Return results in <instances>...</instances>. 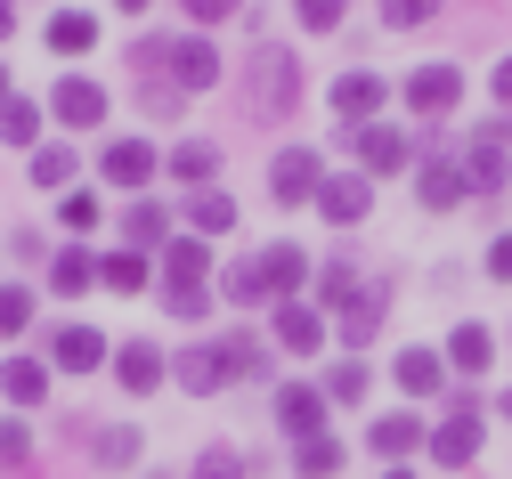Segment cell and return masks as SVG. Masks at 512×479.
I'll return each mask as SVG.
<instances>
[{
    "mask_svg": "<svg viewBox=\"0 0 512 479\" xmlns=\"http://www.w3.org/2000/svg\"><path fill=\"white\" fill-rule=\"evenodd\" d=\"M179 220H187V236H228V228H236V203L212 195V187H196V195L179 203Z\"/></svg>",
    "mask_w": 512,
    "mask_h": 479,
    "instance_id": "obj_24",
    "label": "cell"
},
{
    "mask_svg": "<svg viewBox=\"0 0 512 479\" xmlns=\"http://www.w3.org/2000/svg\"><path fill=\"white\" fill-rule=\"evenodd\" d=\"M220 341H228V366H236V382L269 374V350H261V333H244V325H236V333H220Z\"/></svg>",
    "mask_w": 512,
    "mask_h": 479,
    "instance_id": "obj_38",
    "label": "cell"
},
{
    "mask_svg": "<svg viewBox=\"0 0 512 479\" xmlns=\"http://www.w3.org/2000/svg\"><path fill=\"white\" fill-rule=\"evenodd\" d=\"M269 415H277V431L301 447V439H317V431H326V415H334V406H326V390H317V382H285Z\"/></svg>",
    "mask_w": 512,
    "mask_h": 479,
    "instance_id": "obj_5",
    "label": "cell"
},
{
    "mask_svg": "<svg viewBox=\"0 0 512 479\" xmlns=\"http://www.w3.org/2000/svg\"><path fill=\"white\" fill-rule=\"evenodd\" d=\"M57 228H98V195H57Z\"/></svg>",
    "mask_w": 512,
    "mask_h": 479,
    "instance_id": "obj_42",
    "label": "cell"
},
{
    "mask_svg": "<svg viewBox=\"0 0 512 479\" xmlns=\"http://www.w3.org/2000/svg\"><path fill=\"white\" fill-rule=\"evenodd\" d=\"M9 98H17V90H9V65H0V106H9Z\"/></svg>",
    "mask_w": 512,
    "mask_h": 479,
    "instance_id": "obj_50",
    "label": "cell"
},
{
    "mask_svg": "<svg viewBox=\"0 0 512 479\" xmlns=\"http://www.w3.org/2000/svg\"><path fill=\"white\" fill-rule=\"evenodd\" d=\"M187 9V25H220V17H236V0H179Z\"/></svg>",
    "mask_w": 512,
    "mask_h": 479,
    "instance_id": "obj_45",
    "label": "cell"
},
{
    "mask_svg": "<svg viewBox=\"0 0 512 479\" xmlns=\"http://www.w3.org/2000/svg\"><path fill=\"white\" fill-rule=\"evenodd\" d=\"M212 171H220V147H212V139H179V147H171V179H187V187H204Z\"/></svg>",
    "mask_w": 512,
    "mask_h": 479,
    "instance_id": "obj_31",
    "label": "cell"
},
{
    "mask_svg": "<svg viewBox=\"0 0 512 479\" xmlns=\"http://www.w3.org/2000/svg\"><path fill=\"white\" fill-rule=\"evenodd\" d=\"M391 382H399L407 398H439V390H447V358H439V350H399V358H391Z\"/></svg>",
    "mask_w": 512,
    "mask_h": 479,
    "instance_id": "obj_19",
    "label": "cell"
},
{
    "mask_svg": "<svg viewBox=\"0 0 512 479\" xmlns=\"http://www.w3.org/2000/svg\"><path fill=\"white\" fill-rule=\"evenodd\" d=\"M49 49H57V57L98 49V17H90V9H57V17H49Z\"/></svg>",
    "mask_w": 512,
    "mask_h": 479,
    "instance_id": "obj_28",
    "label": "cell"
},
{
    "mask_svg": "<svg viewBox=\"0 0 512 479\" xmlns=\"http://www.w3.org/2000/svg\"><path fill=\"white\" fill-rule=\"evenodd\" d=\"M98 171H106V179H114V187H122V195H139V187H147V179H155V171H163V155H155V147H147V139H114V147H106V163H98Z\"/></svg>",
    "mask_w": 512,
    "mask_h": 479,
    "instance_id": "obj_16",
    "label": "cell"
},
{
    "mask_svg": "<svg viewBox=\"0 0 512 479\" xmlns=\"http://www.w3.org/2000/svg\"><path fill=\"white\" fill-rule=\"evenodd\" d=\"M122 236H131V252H163V244H171V212L139 195L131 212H122Z\"/></svg>",
    "mask_w": 512,
    "mask_h": 479,
    "instance_id": "obj_26",
    "label": "cell"
},
{
    "mask_svg": "<svg viewBox=\"0 0 512 479\" xmlns=\"http://www.w3.org/2000/svg\"><path fill=\"white\" fill-rule=\"evenodd\" d=\"M317 187H326V163H317L309 147H285L269 163V203H317Z\"/></svg>",
    "mask_w": 512,
    "mask_h": 479,
    "instance_id": "obj_9",
    "label": "cell"
},
{
    "mask_svg": "<svg viewBox=\"0 0 512 479\" xmlns=\"http://www.w3.org/2000/svg\"><path fill=\"white\" fill-rule=\"evenodd\" d=\"M301 98V65H293V49H269L261 41V57H252V106L261 114H285Z\"/></svg>",
    "mask_w": 512,
    "mask_h": 479,
    "instance_id": "obj_4",
    "label": "cell"
},
{
    "mask_svg": "<svg viewBox=\"0 0 512 479\" xmlns=\"http://www.w3.org/2000/svg\"><path fill=\"white\" fill-rule=\"evenodd\" d=\"M0 147H41V106H33V98H9V106H0Z\"/></svg>",
    "mask_w": 512,
    "mask_h": 479,
    "instance_id": "obj_34",
    "label": "cell"
},
{
    "mask_svg": "<svg viewBox=\"0 0 512 479\" xmlns=\"http://www.w3.org/2000/svg\"><path fill=\"white\" fill-rule=\"evenodd\" d=\"M171 382H179L187 398H220V390L236 382V366H228V341H187V350L171 358Z\"/></svg>",
    "mask_w": 512,
    "mask_h": 479,
    "instance_id": "obj_3",
    "label": "cell"
},
{
    "mask_svg": "<svg viewBox=\"0 0 512 479\" xmlns=\"http://www.w3.org/2000/svg\"><path fill=\"white\" fill-rule=\"evenodd\" d=\"M480 390H447V415H439V431H431V463H447V471H464L472 455H480Z\"/></svg>",
    "mask_w": 512,
    "mask_h": 479,
    "instance_id": "obj_1",
    "label": "cell"
},
{
    "mask_svg": "<svg viewBox=\"0 0 512 479\" xmlns=\"http://www.w3.org/2000/svg\"><path fill=\"white\" fill-rule=\"evenodd\" d=\"M228 301H244V309H261V301H269V260H261V252L228 268Z\"/></svg>",
    "mask_w": 512,
    "mask_h": 479,
    "instance_id": "obj_35",
    "label": "cell"
},
{
    "mask_svg": "<svg viewBox=\"0 0 512 479\" xmlns=\"http://www.w3.org/2000/svg\"><path fill=\"white\" fill-rule=\"evenodd\" d=\"M317 212H326L334 228H358V220L374 212V179H366V171H334L326 187H317Z\"/></svg>",
    "mask_w": 512,
    "mask_h": 479,
    "instance_id": "obj_12",
    "label": "cell"
},
{
    "mask_svg": "<svg viewBox=\"0 0 512 479\" xmlns=\"http://www.w3.org/2000/svg\"><path fill=\"white\" fill-rule=\"evenodd\" d=\"M366 447H374V455H391V471H399V455H415V447H431V431H423L415 415H374V431H366Z\"/></svg>",
    "mask_w": 512,
    "mask_h": 479,
    "instance_id": "obj_22",
    "label": "cell"
},
{
    "mask_svg": "<svg viewBox=\"0 0 512 479\" xmlns=\"http://www.w3.org/2000/svg\"><path fill=\"white\" fill-rule=\"evenodd\" d=\"M90 285H98V252H82V244H66V252L49 260V293H66V301H82Z\"/></svg>",
    "mask_w": 512,
    "mask_h": 479,
    "instance_id": "obj_25",
    "label": "cell"
},
{
    "mask_svg": "<svg viewBox=\"0 0 512 479\" xmlns=\"http://www.w3.org/2000/svg\"><path fill=\"white\" fill-rule=\"evenodd\" d=\"M163 374H171V358L155 350V341H122V350H114V382L122 390L147 398V390H163Z\"/></svg>",
    "mask_w": 512,
    "mask_h": 479,
    "instance_id": "obj_17",
    "label": "cell"
},
{
    "mask_svg": "<svg viewBox=\"0 0 512 479\" xmlns=\"http://www.w3.org/2000/svg\"><path fill=\"white\" fill-rule=\"evenodd\" d=\"M163 74L179 82V90H212L228 65H220V49L204 41V33H187V41H171V57H163Z\"/></svg>",
    "mask_w": 512,
    "mask_h": 479,
    "instance_id": "obj_13",
    "label": "cell"
},
{
    "mask_svg": "<svg viewBox=\"0 0 512 479\" xmlns=\"http://www.w3.org/2000/svg\"><path fill=\"white\" fill-rule=\"evenodd\" d=\"M431 17H439V0H382V25H391V33H415Z\"/></svg>",
    "mask_w": 512,
    "mask_h": 479,
    "instance_id": "obj_40",
    "label": "cell"
},
{
    "mask_svg": "<svg viewBox=\"0 0 512 479\" xmlns=\"http://www.w3.org/2000/svg\"><path fill=\"white\" fill-rule=\"evenodd\" d=\"M139 455H147L139 431H122V423H114V431H90V463H98V471H131Z\"/></svg>",
    "mask_w": 512,
    "mask_h": 479,
    "instance_id": "obj_29",
    "label": "cell"
},
{
    "mask_svg": "<svg viewBox=\"0 0 512 479\" xmlns=\"http://www.w3.org/2000/svg\"><path fill=\"white\" fill-rule=\"evenodd\" d=\"M415 195H423V212H456V203H472L464 155H431V163L415 171Z\"/></svg>",
    "mask_w": 512,
    "mask_h": 479,
    "instance_id": "obj_10",
    "label": "cell"
},
{
    "mask_svg": "<svg viewBox=\"0 0 512 479\" xmlns=\"http://www.w3.org/2000/svg\"><path fill=\"white\" fill-rule=\"evenodd\" d=\"M496 106H504V114H512V57H504V65H496Z\"/></svg>",
    "mask_w": 512,
    "mask_h": 479,
    "instance_id": "obj_47",
    "label": "cell"
},
{
    "mask_svg": "<svg viewBox=\"0 0 512 479\" xmlns=\"http://www.w3.org/2000/svg\"><path fill=\"white\" fill-rule=\"evenodd\" d=\"M261 260H269V301H293V285L309 277V268H301L309 252H301V244H269Z\"/></svg>",
    "mask_w": 512,
    "mask_h": 479,
    "instance_id": "obj_33",
    "label": "cell"
},
{
    "mask_svg": "<svg viewBox=\"0 0 512 479\" xmlns=\"http://www.w3.org/2000/svg\"><path fill=\"white\" fill-rule=\"evenodd\" d=\"M98 285H106V293H147V285H155V260L131 252V244H122V252H98Z\"/></svg>",
    "mask_w": 512,
    "mask_h": 479,
    "instance_id": "obj_21",
    "label": "cell"
},
{
    "mask_svg": "<svg viewBox=\"0 0 512 479\" xmlns=\"http://www.w3.org/2000/svg\"><path fill=\"white\" fill-rule=\"evenodd\" d=\"M342 463H350V455H342V439H326V431L293 447V471H301V479H334Z\"/></svg>",
    "mask_w": 512,
    "mask_h": 479,
    "instance_id": "obj_32",
    "label": "cell"
},
{
    "mask_svg": "<svg viewBox=\"0 0 512 479\" xmlns=\"http://www.w3.org/2000/svg\"><path fill=\"white\" fill-rule=\"evenodd\" d=\"M277 350L317 358V350H326V317H317V309H301V301H277Z\"/></svg>",
    "mask_w": 512,
    "mask_h": 479,
    "instance_id": "obj_18",
    "label": "cell"
},
{
    "mask_svg": "<svg viewBox=\"0 0 512 479\" xmlns=\"http://www.w3.org/2000/svg\"><path fill=\"white\" fill-rule=\"evenodd\" d=\"M114 9H122V17H147V9H155V0H114Z\"/></svg>",
    "mask_w": 512,
    "mask_h": 479,
    "instance_id": "obj_49",
    "label": "cell"
},
{
    "mask_svg": "<svg viewBox=\"0 0 512 479\" xmlns=\"http://www.w3.org/2000/svg\"><path fill=\"white\" fill-rule=\"evenodd\" d=\"M25 325H33V293L25 285H0V341H17Z\"/></svg>",
    "mask_w": 512,
    "mask_h": 479,
    "instance_id": "obj_39",
    "label": "cell"
},
{
    "mask_svg": "<svg viewBox=\"0 0 512 479\" xmlns=\"http://www.w3.org/2000/svg\"><path fill=\"white\" fill-rule=\"evenodd\" d=\"M342 147H358L366 179H399V171H415V139H407V130H391V122H366V130H342Z\"/></svg>",
    "mask_w": 512,
    "mask_h": 479,
    "instance_id": "obj_2",
    "label": "cell"
},
{
    "mask_svg": "<svg viewBox=\"0 0 512 479\" xmlns=\"http://www.w3.org/2000/svg\"><path fill=\"white\" fill-rule=\"evenodd\" d=\"M366 382H374V374H366V358H342L317 390H326V406H358V398H366Z\"/></svg>",
    "mask_w": 512,
    "mask_h": 479,
    "instance_id": "obj_36",
    "label": "cell"
},
{
    "mask_svg": "<svg viewBox=\"0 0 512 479\" xmlns=\"http://www.w3.org/2000/svg\"><path fill=\"white\" fill-rule=\"evenodd\" d=\"M439 358H447V366H456V374H488V366H496V333L464 317L456 333H447V350H439Z\"/></svg>",
    "mask_w": 512,
    "mask_h": 479,
    "instance_id": "obj_20",
    "label": "cell"
},
{
    "mask_svg": "<svg viewBox=\"0 0 512 479\" xmlns=\"http://www.w3.org/2000/svg\"><path fill=\"white\" fill-rule=\"evenodd\" d=\"M488 277H496V285H512V236H496V244H488Z\"/></svg>",
    "mask_w": 512,
    "mask_h": 479,
    "instance_id": "obj_46",
    "label": "cell"
},
{
    "mask_svg": "<svg viewBox=\"0 0 512 479\" xmlns=\"http://www.w3.org/2000/svg\"><path fill=\"white\" fill-rule=\"evenodd\" d=\"M504 423H512V390H504Z\"/></svg>",
    "mask_w": 512,
    "mask_h": 479,
    "instance_id": "obj_52",
    "label": "cell"
},
{
    "mask_svg": "<svg viewBox=\"0 0 512 479\" xmlns=\"http://www.w3.org/2000/svg\"><path fill=\"white\" fill-rule=\"evenodd\" d=\"M0 390H9L17 406H41L49 398V366L41 358H9V366H0Z\"/></svg>",
    "mask_w": 512,
    "mask_h": 479,
    "instance_id": "obj_30",
    "label": "cell"
},
{
    "mask_svg": "<svg viewBox=\"0 0 512 479\" xmlns=\"http://www.w3.org/2000/svg\"><path fill=\"white\" fill-rule=\"evenodd\" d=\"M382 98H391V82H382V74H366V65H358V74H334V90H326V106H334L350 130H366Z\"/></svg>",
    "mask_w": 512,
    "mask_h": 479,
    "instance_id": "obj_11",
    "label": "cell"
},
{
    "mask_svg": "<svg viewBox=\"0 0 512 479\" xmlns=\"http://www.w3.org/2000/svg\"><path fill=\"white\" fill-rule=\"evenodd\" d=\"M17 33V0H0V41H9Z\"/></svg>",
    "mask_w": 512,
    "mask_h": 479,
    "instance_id": "obj_48",
    "label": "cell"
},
{
    "mask_svg": "<svg viewBox=\"0 0 512 479\" xmlns=\"http://www.w3.org/2000/svg\"><path fill=\"white\" fill-rule=\"evenodd\" d=\"M74 171H82L74 147H33V187H74Z\"/></svg>",
    "mask_w": 512,
    "mask_h": 479,
    "instance_id": "obj_37",
    "label": "cell"
},
{
    "mask_svg": "<svg viewBox=\"0 0 512 479\" xmlns=\"http://www.w3.org/2000/svg\"><path fill=\"white\" fill-rule=\"evenodd\" d=\"M423 122H439L447 106H456L464 98V65H415V74H407V90H399Z\"/></svg>",
    "mask_w": 512,
    "mask_h": 479,
    "instance_id": "obj_8",
    "label": "cell"
},
{
    "mask_svg": "<svg viewBox=\"0 0 512 479\" xmlns=\"http://www.w3.org/2000/svg\"><path fill=\"white\" fill-rule=\"evenodd\" d=\"M187 479H244V455H236V447H204Z\"/></svg>",
    "mask_w": 512,
    "mask_h": 479,
    "instance_id": "obj_41",
    "label": "cell"
},
{
    "mask_svg": "<svg viewBox=\"0 0 512 479\" xmlns=\"http://www.w3.org/2000/svg\"><path fill=\"white\" fill-rule=\"evenodd\" d=\"M25 455H33V431H25V423H0V463H9V471H17Z\"/></svg>",
    "mask_w": 512,
    "mask_h": 479,
    "instance_id": "obj_44",
    "label": "cell"
},
{
    "mask_svg": "<svg viewBox=\"0 0 512 479\" xmlns=\"http://www.w3.org/2000/svg\"><path fill=\"white\" fill-rule=\"evenodd\" d=\"M171 293H212V252L204 236H171L163 244V301Z\"/></svg>",
    "mask_w": 512,
    "mask_h": 479,
    "instance_id": "obj_7",
    "label": "cell"
},
{
    "mask_svg": "<svg viewBox=\"0 0 512 479\" xmlns=\"http://www.w3.org/2000/svg\"><path fill=\"white\" fill-rule=\"evenodd\" d=\"M382 479H415V471H382Z\"/></svg>",
    "mask_w": 512,
    "mask_h": 479,
    "instance_id": "obj_51",
    "label": "cell"
},
{
    "mask_svg": "<svg viewBox=\"0 0 512 479\" xmlns=\"http://www.w3.org/2000/svg\"><path fill=\"white\" fill-rule=\"evenodd\" d=\"M49 114L66 122V130H98V122H106V90H98L90 74H66V82L49 90Z\"/></svg>",
    "mask_w": 512,
    "mask_h": 479,
    "instance_id": "obj_14",
    "label": "cell"
},
{
    "mask_svg": "<svg viewBox=\"0 0 512 479\" xmlns=\"http://www.w3.org/2000/svg\"><path fill=\"white\" fill-rule=\"evenodd\" d=\"M49 366H66V374L106 366V333H98V325H82V317H74V325H57V333H49Z\"/></svg>",
    "mask_w": 512,
    "mask_h": 479,
    "instance_id": "obj_15",
    "label": "cell"
},
{
    "mask_svg": "<svg viewBox=\"0 0 512 479\" xmlns=\"http://www.w3.org/2000/svg\"><path fill=\"white\" fill-rule=\"evenodd\" d=\"M358 285H366V277H358V260H350V252H334L326 268H317V301H326L334 317H342V309L358 301Z\"/></svg>",
    "mask_w": 512,
    "mask_h": 479,
    "instance_id": "obj_27",
    "label": "cell"
},
{
    "mask_svg": "<svg viewBox=\"0 0 512 479\" xmlns=\"http://www.w3.org/2000/svg\"><path fill=\"white\" fill-rule=\"evenodd\" d=\"M464 179H472V195H504V187H512L504 147H496V139H472V147H464Z\"/></svg>",
    "mask_w": 512,
    "mask_h": 479,
    "instance_id": "obj_23",
    "label": "cell"
},
{
    "mask_svg": "<svg viewBox=\"0 0 512 479\" xmlns=\"http://www.w3.org/2000/svg\"><path fill=\"white\" fill-rule=\"evenodd\" d=\"M342 9H350V0H301V25H309V33H334Z\"/></svg>",
    "mask_w": 512,
    "mask_h": 479,
    "instance_id": "obj_43",
    "label": "cell"
},
{
    "mask_svg": "<svg viewBox=\"0 0 512 479\" xmlns=\"http://www.w3.org/2000/svg\"><path fill=\"white\" fill-rule=\"evenodd\" d=\"M382 317H391V277H366V285H358V301L334 317V325H342V350H350V358H358L366 341L382 333Z\"/></svg>",
    "mask_w": 512,
    "mask_h": 479,
    "instance_id": "obj_6",
    "label": "cell"
}]
</instances>
